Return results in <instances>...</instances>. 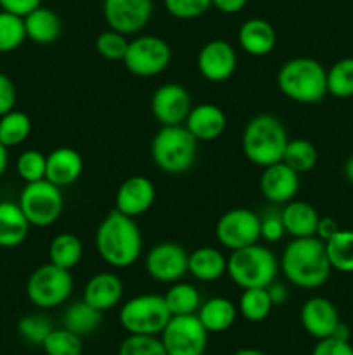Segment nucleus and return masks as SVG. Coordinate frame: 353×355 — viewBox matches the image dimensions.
I'll use <instances>...</instances> for the list:
<instances>
[{
	"instance_id": "1",
	"label": "nucleus",
	"mask_w": 353,
	"mask_h": 355,
	"mask_svg": "<svg viewBox=\"0 0 353 355\" xmlns=\"http://www.w3.org/2000/svg\"><path fill=\"white\" fill-rule=\"evenodd\" d=\"M279 270H282L287 283L296 288L317 290L324 286L332 272L325 243L317 236L293 238L280 255Z\"/></svg>"
},
{
	"instance_id": "2",
	"label": "nucleus",
	"mask_w": 353,
	"mask_h": 355,
	"mask_svg": "<svg viewBox=\"0 0 353 355\" xmlns=\"http://www.w3.org/2000/svg\"><path fill=\"white\" fill-rule=\"evenodd\" d=\"M141 227L135 218L113 210L102 218L96 231V250L100 260L113 269H128L142 255Z\"/></svg>"
},
{
	"instance_id": "3",
	"label": "nucleus",
	"mask_w": 353,
	"mask_h": 355,
	"mask_svg": "<svg viewBox=\"0 0 353 355\" xmlns=\"http://www.w3.org/2000/svg\"><path fill=\"white\" fill-rule=\"evenodd\" d=\"M287 130L282 121L269 113L253 116L246 123L241 137V148L246 159L253 165L265 168L273 163L282 162L286 149Z\"/></svg>"
},
{
	"instance_id": "4",
	"label": "nucleus",
	"mask_w": 353,
	"mask_h": 355,
	"mask_svg": "<svg viewBox=\"0 0 353 355\" xmlns=\"http://www.w3.org/2000/svg\"><path fill=\"white\" fill-rule=\"evenodd\" d=\"M277 87L293 103L317 104L327 96V69L311 58H293L280 66Z\"/></svg>"
},
{
	"instance_id": "5",
	"label": "nucleus",
	"mask_w": 353,
	"mask_h": 355,
	"mask_svg": "<svg viewBox=\"0 0 353 355\" xmlns=\"http://www.w3.org/2000/svg\"><path fill=\"white\" fill-rule=\"evenodd\" d=\"M197 141L185 125H165L151 142V158L156 168L168 175L189 172L196 163Z\"/></svg>"
},
{
	"instance_id": "6",
	"label": "nucleus",
	"mask_w": 353,
	"mask_h": 355,
	"mask_svg": "<svg viewBox=\"0 0 353 355\" xmlns=\"http://www.w3.org/2000/svg\"><path fill=\"white\" fill-rule=\"evenodd\" d=\"M279 259L260 243L230 252L227 257V276L241 290L266 288L275 281Z\"/></svg>"
},
{
	"instance_id": "7",
	"label": "nucleus",
	"mask_w": 353,
	"mask_h": 355,
	"mask_svg": "<svg viewBox=\"0 0 353 355\" xmlns=\"http://www.w3.org/2000/svg\"><path fill=\"white\" fill-rule=\"evenodd\" d=\"M172 319L161 295H138L120 309V324L128 335L159 336Z\"/></svg>"
},
{
	"instance_id": "8",
	"label": "nucleus",
	"mask_w": 353,
	"mask_h": 355,
	"mask_svg": "<svg viewBox=\"0 0 353 355\" xmlns=\"http://www.w3.org/2000/svg\"><path fill=\"white\" fill-rule=\"evenodd\" d=\"M71 270L61 269L54 263L37 267L26 281V297L35 307L55 309L64 304L73 293Z\"/></svg>"
},
{
	"instance_id": "9",
	"label": "nucleus",
	"mask_w": 353,
	"mask_h": 355,
	"mask_svg": "<svg viewBox=\"0 0 353 355\" xmlns=\"http://www.w3.org/2000/svg\"><path fill=\"white\" fill-rule=\"evenodd\" d=\"M17 203L31 227H48L55 224L64 210L61 187L54 186L47 179L26 184L21 191Z\"/></svg>"
},
{
	"instance_id": "10",
	"label": "nucleus",
	"mask_w": 353,
	"mask_h": 355,
	"mask_svg": "<svg viewBox=\"0 0 353 355\" xmlns=\"http://www.w3.org/2000/svg\"><path fill=\"white\" fill-rule=\"evenodd\" d=\"M172 62V49L158 35H138L128 42L123 64L132 75L141 78L161 75Z\"/></svg>"
},
{
	"instance_id": "11",
	"label": "nucleus",
	"mask_w": 353,
	"mask_h": 355,
	"mask_svg": "<svg viewBox=\"0 0 353 355\" xmlns=\"http://www.w3.org/2000/svg\"><path fill=\"white\" fill-rule=\"evenodd\" d=\"M208 335L196 314L172 315L159 335L168 355H204Z\"/></svg>"
},
{
	"instance_id": "12",
	"label": "nucleus",
	"mask_w": 353,
	"mask_h": 355,
	"mask_svg": "<svg viewBox=\"0 0 353 355\" xmlns=\"http://www.w3.org/2000/svg\"><path fill=\"white\" fill-rule=\"evenodd\" d=\"M215 238L225 250L246 248L260 243V215L249 208H232L225 211L215 225Z\"/></svg>"
},
{
	"instance_id": "13",
	"label": "nucleus",
	"mask_w": 353,
	"mask_h": 355,
	"mask_svg": "<svg viewBox=\"0 0 353 355\" xmlns=\"http://www.w3.org/2000/svg\"><path fill=\"white\" fill-rule=\"evenodd\" d=\"M144 266L149 277L158 283L173 284L189 274V253L179 243H156L145 255Z\"/></svg>"
},
{
	"instance_id": "14",
	"label": "nucleus",
	"mask_w": 353,
	"mask_h": 355,
	"mask_svg": "<svg viewBox=\"0 0 353 355\" xmlns=\"http://www.w3.org/2000/svg\"><path fill=\"white\" fill-rule=\"evenodd\" d=\"M152 0H102V16L111 30L137 35L152 17Z\"/></svg>"
},
{
	"instance_id": "15",
	"label": "nucleus",
	"mask_w": 353,
	"mask_h": 355,
	"mask_svg": "<svg viewBox=\"0 0 353 355\" xmlns=\"http://www.w3.org/2000/svg\"><path fill=\"white\" fill-rule=\"evenodd\" d=\"M192 110V97L180 83H163L151 97V113L161 127L183 125Z\"/></svg>"
},
{
	"instance_id": "16",
	"label": "nucleus",
	"mask_w": 353,
	"mask_h": 355,
	"mask_svg": "<svg viewBox=\"0 0 353 355\" xmlns=\"http://www.w3.org/2000/svg\"><path fill=\"white\" fill-rule=\"evenodd\" d=\"M196 66L199 75L208 82H227L237 68V54L227 40L213 38L199 49Z\"/></svg>"
},
{
	"instance_id": "17",
	"label": "nucleus",
	"mask_w": 353,
	"mask_h": 355,
	"mask_svg": "<svg viewBox=\"0 0 353 355\" xmlns=\"http://www.w3.org/2000/svg\"><path fill=\"white\" fill-rule=\"evenodd\" d=\"M156 187L152 180L144 175L127 177L114 194V210L132 218H137L149 211L154 205Z\"/></svg>"
},
{
	"instance_id": "18",
	"label": "nucleus",
	"mask_w": 353,
	"mask_h": 355,
	"mask_svg": "<svg viewBox=\"0 0 353 355\" xmlns=\"http://www.w3.org/2000/svg\"><path fill=\"white\" fill-rule=\"evenodd\" d=\"M260 191L269 203H289L300 191V173L291 170L282 162L265 166L260 177Z\"/></svg>"
},
{
	"instance_id": "19",
	"label": "nucleus",
	"mask_w": 353,
	"mask_h": 355,
	"mask_svg": "<svg viewBox=\"0 0 353 355\" xmlns=\"http://www.w3.org/2000/svg\"><path fill=\"white\" fill-rule=\"evenodd\" d=\"M300 321L311 338L324 340L332 336L341 319H339L338 309L329 298L311 297L301 307Z\"/></svg>"
},
{
	"instance_id": "20",
	"label": "nucleus",
	"mask_w": 353,
	"mask_h": 355,
	"mask_svg": "<svg viewBox=\"0 0 353 355\" xmlns=\"http://www.w3.org/2000/svg\"><path fill=\"white\" fill-rule=\"evenodd\" d=\"M123 281L120 276L114 272H97L87 281L85 288H83V298L90 307L97 309L99 312H107L120 305L121 298H123Z\"/></svg>"
},
{
	"instance_id": "21",
	"label": "nucleus",
	"mask_w": 353,
	"mask_h": 355,
	"mask_svg": "<svg viewBox=\"0 0 353 355\" xmlns=\"http://www.w3.org/2000/svg\"><path fill=\"white\" fill-rule=\"evenodd\" d=\"M185 128L197 142L217 141L227 128V116L217 104L203 103L192 106L185 120Z\"/></svg>"
},
{
	"instance_id": "22",
	"label": "nucleus",
	"mask_w": 353,
	"mask_h": 355,
	"mask_svg": "<svg viewBox=\"0 0 353 355\" xmlns=\"http://www.w3.org/2000/svg\"><path fill=\"white\" fill-rule=\"evenodd\" d=\"M237 42L246 54L253 58H265L275 49L277 33L266 19L251 17L239 26Z\"/></svg>"
},
{
	"instance_id": "23",
	"label": "nucleus",
	"mask_w": 353,
	"mask_h": 355,
	"mask_svg": "<svg viewBox=\"0 0 353 355\" xmlns=\"http://www.w3.org/2000/svg\"><path fill=\"white\" fill-rule=\"evenodd\" d=\"M83 158L76 149L57 148L47 155L45 179L57 187H68L82 177Z\"/></svg>"
},
{
	"instance_id": "24",
	"label": "nucleus",
	"mask_w": 353,
	"mask_h": 355,
	"mask_svg": "<svg viewBox=\"0 0 353 355\" xmlns=\"http://www.w3.org/2000/svg\"><path fill=\"white\" fill-rule=\"evenodd\" d=\"M31 224L19 203L0 201V248L12 250L23 245L30 234Z\"/></svg>"
},
{
	"instance_id": "25",
	"label": "nucleus",
	"mask_w": 353,
	"mask_h": 355,
	"mask_svg": "<svg viewBox=\"0 0 353 355\" xmlns=\"http://www.w3.org/2000/svg\"><path fill=\"white\" fill-rule=\"evenodd\" d=\"M280 215H282L286 234H289L291 238H311L317 234L320 215L308 201H289L282 207Z\"/></svg>"
},
{
	"instance_id": "26",
	"label": "nucleus",
	"mask_w": 353,
	"mask_h": 355,
	"mask_svg": "<svg viewBox=\"0 0 353 355\" xmlns=\"http://www.w3.org/2000/svg\"><path fill=\"white\" fill-rule=\"evenodd\" d=\"M26 40H31L38 45H51L61 37L62 23L57 12L48 7H37L30 14L23 17Z\"/></svg>"
},
{
	"instance_id": "27",
	"label": "nucleus",
	"mask_w": 353,
	"mask_h": 355,
	"mask_svg": "<svg viewBox=\"0 0 353 355\" xmlns=\"http://www.w3.org/2000/svg\"><path fill=\"white\" fill-rule=\"evenodd\" d=\"M189 274L201 283H213L227 274V257L215 246H199L189 253Z\"/></svg>"
},
{
	"instance_id": "28",
	"label": "nucleus",
	"mask_w": 353,
	"mask_h": 355,
	"mask_svg": "<svg viewBox=\"0 0 353 355\" xmlns=\"http://www.w3.org/2000/svg\"><path fill=\"white\" fill-rule=\"evenodd\" d=\"M237 307L225 297H213L203 302L197 311V319L208 333H224L234 326L237 319Z\"/></svg>"
},
{
	"instance_id": "29",
	"label": "nucleus",
	"mask_w": 353,
	"mask_h": 355,
	"mask_svg": "<svg viewBox=\"0 0 353 355\" xmlns=\"http://www.w3.org/2000/svg\"><path fill=\"white\" fill-rule=\"evenodd\" d=\"M83 259V243L73 232H61L52 238L48 245V262L61 269L71 270L82 262Z\"/></svg>"
},
{
	"instance_id": "30",
	"label": "nucleus",
	"mask_w": 353,
	"mask_h": 355,
	"mask_svg": "<svg viewBox=\"0 0 353 355\" xmlns=\"http://www.w3.org/2000/svg\"><path fill=\"white\" fill-rule=\"evenodd\" d=\"M163 298H165V304L172 315L197 314L201 304H203L199 290L194 284L183 283V281L170 284Z\"/></svg>"
},
{
	"instance_id": "31",
	"label": "nucleus",
	"mask_w": 353,
	"mask_h": 355,
	"mask_svg": "<svg viewBox=\"0 0 353 355\" xmlns=\"http://www.w3.org/2000/svg\"><path fill=\"white\" fill-rule=\"evenodd\" d=\"M102 322V312L90 307L85 300L75 302L69 305L62 315V324L66 329L78 336H87L96 331Z\"/></svg>"
},
{
	"instance_id": "32",
	"label": "nucleus",
	"mask_w": 353,
	"mask_h": 355,
	"mask_svg": "<svg viewBox=\"0 0 353 355\" xmlns=\"http://www.w3.org/2000/svg\"><path fill=\"white\" fill-rule=\"evenodd\" d=\"M31 134V118L24 111L14 107L0 116V142L7 149L23 144Z\"/></svg>"
},
{
	"instance_id": "33",
	"label": "nucleus",
	"mask_w": 353,
	"mask_h": 355,
	"mask_svg": "<svg viewBox=\"0 0 353 355\" xmlns=\"http://www.w3.org/2000/svg\"><path fill=\"white\" fill-rule=\"evenodd\" d=\"M273 304L266 288H248L239 297L237 312L249 322H262L272 312Z\"/></svg>"
},
{
	"instance_id": "34",
	"label": "nucleus",
	"mask_w": 353,
	"mask_h": 355,
	"mask_svg": "<svg viewBox=\"0 0 353 355\" xmlns=\"http://www.w3.org/2000/svg\"><path fill=\"white\" fill-rule=\"evenodd\" d=\"M318 162L317 148L307 139H289L282 155V163H286L296 173H308L315 168Z\"/></svg>"
},
{
	"instance_id": "35",
	"label": "nucleus",
	"mask_w": 353,
	"mask_h": 355,
	"mask_svg": "<svg viewBox=\"0 0 353 355\" xmlns=\"http://www.w3.org/2000/svg\"><path fill=\"white\" fill-rule=\"evenodd\" d=\"M325 252L332 270L343 274L353 272V231L341 229L325 243Z\"/></svg>"
},
{
	"instance_id": "36",
	"label": "nucleus",
	"mask_w": 353,
	"mask_h": 355,
	"mask_svg": "<svg viewBox=\"0 0 353 355\" xmlns=\"http://www.w3.org/2000/svg\"><path fill=\"white\" fill-rule=\"evenodd\" d=\"M327 94L336 99L353 97V58L339 59L327 69Z\"/></svg>"
},
{
	"instance_id": "37",
	"label": "nucleus",
	"mask_w": 353,
	"mask_h": 355,
	"mask_svg": "<svg viewBox=\"0 0 353 355\" xmlns=\"http://www.w3.org/2000/svg\"><path fill=\"white\" fill-rule=\"evenodd\" d=\"M26 40L24 19L12 12L0 9V54L17 51Z\"/></svg>"
},
{
	"instance_id": "38",
	"label": "nucleus",
	"mask_w": 353,
	"mask_h": 355,
	"mask_svg": "<svg viewBox=\"0 0 353 355\" xmlns=\"http://www.w3.org/2000/svg\"><path fill=\"white\" fill-rule=\"evenodd\" d=\"M42 349L47 355H82V336L75 335L66 328L52 329L45 342L42 343Z\"/></svg>"
},
{
	"instance_id": "39",
	"label": "nucleus",
	"mask_w": 353,
	"mask_h": 355,
	"mask_svg": "<svg viewBox=\"0 0 353 355\" xmlns=\"http://www.w3.org/2000/svg\"><path fill=\"white\" fill-rule=\"evenodd\" d=\"M16 172L24 184L38 182L45 179L47 172V156L37 149H26L17 156Z\"/></svg>"
},
{
	"instance_id": "40",
	"label": "nucleus",
	"mask_w": 353,
	"mask_h": 355,
	"mask_svg": "<svg viewBox=\"0 0 353 355\" xmlns=\"http://www.w3.org/2000/svg\"><path fill=\"white\" fill-rule=\"evenodd\" d=\"M118 355H168L161 338L154 335H128L120 343Z\"/></svg>"
},
{
	"instance_id": "41",
	"label": "nucleus",
	"mask_w": 353,
	"mask_h": 355,
	"mask_svg": "<svg viewBox=\"0 0 353 355\" xmlns=\"http://www.w3.org/2000/svg\"><path fill=\"white\" fill-rule=\"evenodd\" d=\"M128 42L130 40L127 38V35L107 28L96 38V51L99 52L100 58L107 59V61H123Z\"/></svg>"
},
{
	"instance_id": "42",
	"label": "nucleus",
	"mask_w": 353,
	"mask_h": 355,
	"mask_svg": "<svg viewBox=\"0 0 353 355\" xmlns=\"http://www.w3.org/2000/svg\"><path fill=\"white\" fill-rule=\"evenodd\" d=\"M52 329H54L52 322L42 314L24 315L17 322V333H19L24 342L31 343V345L42 347V343L45 342V338H47Z\"/></svg>"
},
{
	"instance_id": "43",
	"label": "nucleus",
	"mask_w": 353,
	"mask_h": 355,
	"mask_svg": "<svg viewBox=\"0 0 353 355\" xmlns=\"http://www.w3.org/2000/svg\"><path fill=\"white\" fill-rule=\"evenodd\" d=\"M166 12L175 19H197L211 9V0H163Z\"/></svg>"
},
{
	"instance_id": "44",
	"label": "nucleus",
	"mask_w": 353,
	"mask_h": 355,
	"mask_svg": "<svg viewBox=\"0 0 353 355\" xmlns=\"http://www.w3.org/2000/svg\"><path fill=\"white\" fill-rule=\"evenodd\" d=\"M260 236L266 243H277L286 236L280 210H266L260 215Z\"/></svg>"
},
{
	"instance_id": "45",
	"label": "nucleus",
	"mask_w": 353,
	"mask_h": 355,
	"mask_svg": "<svg viewBox=\"0 0 353 355\" xmlns=\"http://www.w3.org/2000/svg\"><path fill=\"white\" fill-rule=\"evenodd\" d=\"M311 355H353V345L345 340L329 336V338L317 340Z\"/></svg>"
},
{
	"instance_id": "46",
	"label": "nucleus",
	"mask_w": 353,
	"mask_h": 355,
	"mask_svg": "<svg viewBox=\"0 0 353 355\" xmlns=\"http://www.w3.org/2000/svg\"><path fill=\"white\" fill-rule=\"evenodd\" d=\"M17 92L14 82L6 75L0 73V116L16 107Z\"/></svg>"
},
{
	"instance_id": "47",
	"label": "nucleus",
	"mask_w": 353,
	"mask_h": 355,
	"mask_svg": "<svg viewBox=\"0 0 353 355\" xmlns=\"http://www.w3.org/2000/svg\"><path fill=\"white\" fill-rule=\"evenodd\" d=\"M42 6V0H0V9L24 17Z\"/></svg>"
},
{
	"instance_id": "48",
	"label": "nucleus",
	"mask_w": 353,
	"mask_h": 355,
	"mask_svg": "<svg viewBox=\"0 0 353 355\" xmlns=\"http://www.w3.org/2000/svg\"><path fill=\"white\" fill-rule=\"evenodd\" d=\"M341 231L338 225V222L334 220V218L331 217H320V220H318V225H317V238L320 239V241L327 243L329 239L334 238L338 232Z\"/></svg>"
},
{
	"instance_id": "49",
	"label": "nucleus",
	"mask_w": 353,
	"mask_h": 355,
	"mask_svg": "<svg viewBox=\"0 0 353 355\" xmlns=\"http://www.w3.org/2000/svg\"><path fill=\"white\" fill-rule=\"evenodd\" d=\"M248 0H211V7L221 14H237L246 7Z\"/></svg>"
},
{
	"instance_id": "50",
	"label": "nucleus",
	"mask_w": 353,
	"mask_h": 355,
	"mask_svg": "<svg viewBox=\"0 0 353 355\" xmlns=\"http://www.w3.org/2000/svg\"><path fill=\"white\" fill-rule=\"evenodd\" d=\"M266 291H269V297L270 300H272L273 307H275V305H282L284 302L287 300V297H289V291H287L286 284L277 283V281L269 284V286H266Z\"/></svg>"
},
{
	"instance_id": "51",
	"label": "nucleus",
	"mask_w": 353,
	"mask_h": 355,
	"mask_svg": "<svg viewBox=\"0 0 353 355\" xmlns=\"http://www.w3.org/2000/svg\"><path fill=\"white\" fill-rule=\"evenodd\" d=\"M350 336H352V331H350V328L345 322H339V324L336 326L334 333H332V338L345 340V342H350Z\"/></svg>"
},
{
	"instance_id": "52",
	"label": "nucleus",
	"mask_w": 353,
	"mask_h": 355,
	"mask_svg": "<svg viewBox=\"0 0 353 355\" xmlns=\"http://www.w3.org/2000/svg\"><path fill=\"white\" fill-rule=\"evenodd\" d=\"M7 166H9V149L0 142V177L6 173Z\"/></svg>"
},
{
	"instance_id": "53",
	"label": "nucleus",
	"mask_w": 353,
	"mask_h": 355,
	"mask_svg": "<svg viewBox=\"0 0 353 355\" xmlns=\"http://www.w3.org/2000/svg\"><path fill=\"white\" fill-rule=\"evenodd\" d=\"M343 173H345V179L353 184V155L350 156L345 162V165H343Z\"/></svg>"
},
{
	"instance_id": "54",
	"label": "nucleus",
	"mask_w": 353,
	"mask_h": 355,
	"mask_svg": "<svg viewBox=\"0 0 353 355\" xmlns=\"http://www.w3.org/2000/svg\"><path fill=\"white\" fill-rule=\"evenodd\" d=\"M234 355H266V354L262 352V350H258V349H241V350H237Z\"/></svg>"
}]
</instances>
